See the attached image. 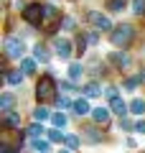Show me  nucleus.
<instances>
[{
  "mask_svg": "<svg viewBox=\"0 0 145 153\" xmlns=\"http://www.w3.org/2000/svg\"><path fill=\"white\" fill-rule=\"evenodd\" d=\"M84 97H87V100L102 97V84H99V82H87V84H84Z\"/></svg>",
  "mask_w": 145,
  "mask_h": 153,
  "instance_id": "dca6fc26",
  "label": "nucleus"
},
{
  "mask_svg": "<svg viewBox=\"0 0 145 153\" xmlns=\"http://www.w3.org/2000/svg\"><path fill=\"white\" fill-rule=\"evenodd\" d=\"M132 10L138 13V16H140V13H145V0H135V8H132Z\"/></svg>",
  "mask_w": 145,
  "mask_h": 153,
  "instance_id": "2f4dec72",
  "label": "nucleus"
},
{
  "mask_svg": "<svg viewBox=\"0 0 145 153\" xmlns=\"http://www.w3.org/2000/svg\"><path fill=\"white\" fill-rule=\"evenodd\" d=\"M23 76H26V74H23L21 69H13V71H8V74H5V82H8V87H21V84H23Z\"/></svg>",
  "mask_w": 145,
  "mask_h": 153,
  "instance_id": "a211bd4d",
  "label": "nucleus"
},
{
  "mask_svg": "<svg viewBox=\"0 0 145 153\" xmlns=\"http://www.w3.org/2000/svg\"><path fill=\"white\" fill-rule=\"evenodd\" d=\"M54 54L59 56L61 61H69L71 54H74V41L66 38V36H56L54 38Z\"/></svg>",
  "mask_w": 145,
  "mask_h": 153,
  "instance_id": "f03ea898",
  "label": "nucleus"
},
{
  "mask_svg": "<svg viewBox=\"0 0 145 153\" xmlns=\"http://www.w3.org/2000/svg\"><path fill=\"white\" fill-rule=\"evenodd\" d=\"M36 94L41 102H46V100H51V94H54V84H51V79H41L36 87Z\"/></svg>",
  "mask_w": 145,
  "mask_h": 153,
  "instance_id": "6e6552de",
  "label": "nucleus"
},
{
  "mask_svg": "<svg viewBox=\"0 0 145 153\" xmlns=\"http://www.w3.org/2000/svg\"><path fill=\"white\" fill-rule=\"evenodd\" d=\"M59 89H64V92H71V89H74V82H69V79H66V82H61V84H59Z\"/></svg>",
  "mask_w": 145,
  "mask_h": 153,
  "instance_id": "473e14b6",
  "label": "nucleus"
},
{
  "mask_svg": "<svg viewBox=\"0 0 145 153\" xmlns=\"http://www.w3.org/2000/svg\"><path fill=\"white\" fill-rule=\"evenodd\" d=\"M3 153H13V148H10V146L5 143V146H3Z\"/></svg>",
  "mask_w": 145,
  "mask_h": 153,
  "instance_id": "f704fd0d",
  "label": "nucleus"
},
{
  "mask_svg": "<svg viewBox=\"0 0 145 153\" xmlns=\"http://www.w3.org/2000/svg\"><path fill=\"white\" fill-rule=\"evenodd\" d=\"M109 110H112V115H117V117H125V115L130 112V105L125 102L122 97H115V100H109Z\"/></svg>",
  "mask_w": 145,
  "mask_h": 153,
  "instance_id": "1a4fd4ad",
  "label": "nucleus"
},
{
  "mask_svg": "<svg viewBox=\"0 0 145 153\" xmlns=\"http://www.w3.org/2000/svg\"><path fill=\"white\" fill-rule=\"evenodd\" d=\"M117 130H122V133H130V130H135V125H130L125 117H120V123H117Z\"/></svg>",
  "mask_w": 145,
  "mask_h": 153,
  "instance_id": "c85d7f7f",
  "label": "nucleus"
},
{
  "mask_svg": "<svg viewBox=\"0 0 145 153\" xmlns=\"http://www.w3.org/2000/svg\"><path fill=\"white\" fill-rule=\"evenodd\" d=\"M92 110H94V107L89 105V100H87V97H76V100H74V112L79 115V117L92 115Z\"/></svg>",
  "mask_w": 145,
  "mask_h": 153,
  "instance_id": "9d476101",
  "label": "nucleus"
},
{
  "mask_svg": "<svg viewBox=\"0 0 145 153\" xmlns=\"http://www.w3.org/2000/svg\"><path fill=\"white\" fill-rule=\"evenodd\" d=\"M61 28H64V31H74V28H76V21H74L71 16H66L64 21H61Z\"/></svg>",
  "mask_w": 145,
  "mask_h": 153,
  "instance_id": "bb28decb",
  "label": "nucleus"
},
{
  "mask_svg": "<svg viewBox=\"0 0 145 153\" xmlns=\"http://www.w3.org/2000/svg\"><path fill=\"white\" fill-rule=\"evenodd\" d=\"M125 146H127V151H135V148H138V140H135V138H127Z\"/></svg>",
  "mask_w": 145,
  "mask_h": 153,
  "instance_id": "72a5a7b5",
  "label": "nucleus"
},
{
  "mask_svg": "<svg viewBox=\"0 0 145 153\" xmlns=\"http://www.w3.org/2000/svg\"><path fill=\"white\" fill-rule=\"evenodd\" d=\"M33 59H36V61H43V64H48V61H51V51H48L46 46H36V49H33Z\"/></svg>",
  "mask_w": 145,
  "mask_h": 153,
  "instance_id": "6ab92c4d",
  "label": "nucleus"
},
{
  "mask_svg": "<svg viewBox=\"0 0 145 153\" xmlns=\"http://www.w3.org/2000/svg\"><path fill=\"white\" fill-rule=\"evenodd\" d=\"M43 16H46V18H51V16H56V8L51 5V3H46V5H43Z\"/></svg>",
  "mask_w": 145,
  "mask_h": 153,
  "instance_id": "7c9ffc66",
  "label": "nucleus"
},
{
  "mask_svg": "<svg viewBox=\"0 0 145 153\" xmlns=\"http://www.w3.org/2000/svg\"><path fill=\"white\" fill-rule=\"evenodd\" d=\"M51 115H54V112H51V110H48V107H43V105H38V107H33V123H51Z\"/></svg>",
  "mask_w": 145,
  "mask_h": 153,
  "instance_id": "4468645a",
  "label": "nucleus"
},
{
  "mask_svg": "<svg viewBox=\"0 0 145 153\" xmlns=\"http://www.w3.org/2000/svg\"><path fill=\"white\" fill-rule=\"evenodd\" d=\"M56 107H59V110H66V107H74V102H71L69 97H59V100H56Z\"/></svg>",
  "mask_w": 145,
  "mask_h": 153,
  "instance_id": "cd10ccee",
  "label": "nucleus"
},
{
  "mask_svg": "<svg viewBox=\"0 0 145 153\" xmlns=\"http://www.w3.org/2000/svg\"><path fill=\"white\" fill-rule=\"evenodd\" d=\"M109 117H112V110H109V105H97V107L92 110V120H94L97 125H104V123H109Z\"/></svg>",
  "mask_w": 145,
  "mask_h": 153,
  "instance_id": "0eeeda50",
  "label": "nucleus"
},
{
  "mask_svg": "<svg viewBox=\"0 0 145 153\" xmlns=\"http://www.w3.org/2000/svg\"><path fill=\"white\" fill-rule=\"evenodd\" d=\"M23 54H26V44H23V38L8 36V38H5V56H10V59L21 61V59H26Z\"/></svg>",
  "mask_w": 145,
  "mask_h": 153,
  "instance_id": "7ed1b4c3",
  "label": "nucleus"
},
{
  "mask_svg": "<svg viewBox=\"0 0 145 153\" xmlns=\"http://www.w3.org/2000/svg\"><path fill=\"white\" fill-rule=\"evenodd\" d=\"M135 36V28L130 26V23H120V26L112 28V33H109V44L117 46V49H122V46H127L130 41H132Z\"/></svg>",
  "mask_w": 145,
  "mask_h": 153,
  "instance_id": "f257e3e1",
  "label": "nucleus"
},
{
  "mask_svg": "<svg viewBox=\"0 0 145 153\" xmlns=\"http://www.w3.org/2000/svg\"><path fill=\"white\" fill-rule=\"evenodd\" d=\"M107 8H109L112 13H120V10L127 8V0H107Z\"/></svg>",
  "mask_w": 145,
  "mask_h": 153,
  "instance_id": "393cba45",
  "label": "nucleus"
},
{
  "mask_svg": "<svg viewBox=\"0 0 145 153\" xmlns=\"http://www.w3.org/2000/svg\"><path fill=\"white\" fill-rule=\"evenodd\" d=\"M51 125L59 128V130H64V128H69V115L64 112V110H59V112L51 115Z\"/></svg>",
  "mask_w": 145,
  "mask_h": 153,
  "instance_id": "ddd939ff",
  "label": "nucleus"
},
{
  "mask_svg": "<svg viewBox=\"0 0 145 153\" xmlns=\"http://www.w3.org/2000/svg\"><path fill=\"white\" fill-rule=\"evenodd\" d=\"M46 138H48L51 143H64V140H66V133L59 130V128H51V130L46 133Z\"/></svg>",
  "mask_w": 145,
  "mask_h": 153,
  "instance_id": "4be33fe9",
  "label": "nucleus"
},
{
  "mask_svg": "<svg viewBox=\"0 0 145 153\" xmlns=\"http://www.w3.org/2000/svg\"><path fill=\"white\" fill-rule=\"evenodd\" d=\"M130 112L135 115V117H145V97H132V102H130Z\"/></svg>",
  "mask_w": 145,
  "mask_h": 153,
  "instance_id": "f8f14e48",
  "label": "nucleus"
},
{
  "mask_svg": "<svg viewBox=\"0 0 145 153\" xmlns=\"http://www.w3.org/2000/svg\"><path fill=\"white\" fill-rule=\"evenodd\" d=\"M59 153H74V151H69V148H64V151H59Z\"/></svg>",
  "mask_w": 145,
  "mask_h": 153,
  "instance_id": "c9c22d12",
  "label": "nucleus"
},
{
  "mask_svg": "<svg viewBox=\"0 0 145 153\" xmlns=\"http://www.w3.org/2000/svg\"><path fill=\"white\" fill-rule=\"evenodd\" d=\"M5 125L8 128H18V125H21V117H18L16 112H8L5 115Z\"/></svg>",
  "mask_w": 145,
  "mask_h": 153,
  "instance_id": "a878e982",
  "label": "nucleus"
},
{
  "mask_svg": "<svg viewBox=\"0 0 145 153\" xmlns=\"http://www.w3.org/2000/svg\"><path fill=\"white\" fill-rule=\"evenodd\" d=\"M43 133H48L46 128H43V123H31V125H28V135H31V140H33V138H43Z\"/></svg>",
  "mask_w": 145,
  "mask_h": 153,
  "instance_id": "412c9836",
  "label": "nucleus"
},
{
  "mask_svg": "<svg viewBox=\"0 0 145 153\" xmlns=\"http://www.w3.org/2000/svg\"><path fill=\"white\" fill-rule=\"evenodd\" d=\"M135 133H138V135H145V117H138V123H135Z\"/></svg>",
  "mask_w": 145,
  "mask_h": 153,
  "instance_id": "c756f323",
  "label": "nucleus"
},
{
  "mask_svg": "<svg viewBox=\"0 0 145 153\" xmlns=\"http://www.w3.org/2000/svg\"><path fill=\"white\" fill-rule=\"evenodd\" d=\"M51 146H54V143L48 140V138H33V140H31V148L36 153H48V151H51Z\"/></svg>",
  "mask_w": 145,
  "mask_h": 153,
  "instance_id": "f3484780",
  "label": "nucleus"
},
{
  "mask_svg": "<svg viewBox=\"0 0 145 153\" xmlns=\"http://www.w3.org/2000/svg\"><path fill=\"white\" fill-rule=\"evenodd\" d=\"M13 105H16V94L5 89V92L0 94V107H3V112H5V115H8V112H13Z\"/></svg>",
  "mask_w": 145,
  "mask_h": 153,
  "instance_id": "2eb2a0df",
  "label": "nucleus"
},
{
  "mask_svg": "<svg viewBox=\"0 0 145 153\" xmlns=\"http://www.w3.org/2000/svg\"><path fill=\"white\" fill-rule=\"evenodd\" d=\"M87 21H89V26L94 28V31H102V33H112V21H109L104 13H99V10H92L89 16H87Z\"/></svg>",
  "mask_w": 145,
  "mask_h": 153,
  "instance_id": "20e7f679",
  "label": "nucleus"
},
{
  "mask_svg": "<svg viewBox=\"0 0 145 153\" xmlns=\"http://www.w3.org/2000/svg\"><path fill=\"white\" fill-rule=\"evenodd\" d=\"M23 18H26L28 23H41L43 5H41V3H31V5H26V8H23Z\"/></svg>",
  "mask_w": 145,
  "mask_h": 153,
  "instance_id": "423d86ee",
  "label": "nucleus"
},
{
  "mask_svg": "<svg viewBox=\"0 0 145 153\" xmlns=\"http://www.w3.org/2000/svg\"><path fill=\"white\" fill-rule=\"evenodd\" d=\"M66 76H69V82H81V76H84V66L76 64V61H71V64L66 66Z\"/></svg>",
  "mask_w": 145,
  "mask_h": 153,
  "instance_id": "9b49d317",
  "label": "nucleus"
},
{
  "mask_svg": "<svg viewBox=\"0 0 145 153\" xmlns=\"http://www.w3.org/2000/svg\"><path fill=\"white\" fill-rule=\"evenodd\" d=\"M138 84H140V76H127V79L122 82V89H125V92H135Z\"/></svg>",
  "mask_w": 145,
  "mask_h": 153,
  "instance_id": "b1692460",
  "label": "nucleus"
},
{
  "mask_svg": "<svg viewBox=\"0 0 145 153\" xmlns=\"http://www.w3.org/2000/svg\"><path fill=\"white\" fill-rule=\"evenodd\" d=\"M36 66H38V61L31 59V56H26V59H21V66H18V69H21L23 74H33V71H36Z\"/></svg>",
  "mask_w": 145,
  "mask_h": 153,
  "instance_id": "aec40b11",
  "label": "nucleus"
},
{
  "mask_svg": "<svg viewBox=\"0 0 145 153\" xmlns=\"http://www.w3.org/2000/svg\"><path fill=\"white\" fill-rule=\"evenodd\" d=\"M107 61H109V64H115L117 69H127V66L132 64V56L125 54L122 49H117V51H112V54H107Z\"/></svg>",
  "mask_w": 145,
  "mask_h": 153,
  "instance_id": "39448f33",
  "label": "nucleus"
},
{
  "mask_svg": "<svg viewBox=\"0 0 145 153\" xmlns=\"http://www.w3.org/2000/svg\"><path fill=\"white\" fill-rule=\"evenodd\" d=\"M64 146L69 148V151H76V148L81 146V138H79V135H74V133H66V140H64Z\"/></svg>",
  "mask_w": 145,
  "mask_h": 153,
  "instance_id": "5701e85b",
  "label": "nucleus"
}]
</instances>
